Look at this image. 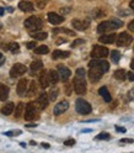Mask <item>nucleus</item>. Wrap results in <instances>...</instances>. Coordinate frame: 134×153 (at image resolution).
Returning a JSON list of instances; mask_svg holds the SVG:
<instances>
[{"mask_svg":"<svg viewBox=\"0 0 134 153\" xmlns=\"http://www.w3.org/2000/svg\"><path fill=\"white\" fill-rule=\"evenodd\" d=\"M90 65V71H89V79L92 83L99 82L103 73H106L110 69V63L107 61H103L101 58H94V61H91L89 63Z\"/></svg>","mask_w":134,"mask_h":153,"instance_id":"obj_1","label":"nucleus"},{"mask_svg":"<svg viewBox=\"0 0 134 153\" xmlns=\"http://www.w3.org/2000/svg\"><path fill=\"white\" fill-rule=\"evenodd\" d=\"M85 69L78 68L73 80V87L74 90L78 95H84L86 93V80H85Z\"/></svg>","mask_w":134,"mask_h":153,"instance_id":"obj_2","label":"nucleus"},{"mask_svg":"<svg viewBox=\"0 0 134 153\" xmlns=\"http://www.w3.org/2000/svg\"><path fill=\"white\" fill-rule=\"evenodd\" d=\"M123 26V22L118 19H112L110 21H103L97 27V31L100 33H106V32H110V31H113V30H117V28L122 27Z\"/></svg>","mask_w":134,"mask_h":153,"instance_id":"obj_3","label":"nucleus"},{"mask_svg":"<svg viewBox=\"0 0 134 153\" xmlns=\"http://www.w3.org/2000/svg\"><path fill=\"white\" fill-rule=\"evenodd\" d=\"M40 106L37 102L30 101L26 105V111H25V120L26 121H33L38 119V114H40Z\"/></svg>","mask_w":134,"mask_h":153,"instance_id":"obj_4","label":"nucleus"},{"mask_svg":"<svg viewBox=\"0 0 134 153\" xmlns=\"http://www.w3.org/2000/svg\"><path fill=\"white\" fill-rule=\"evenodd\" d=\"M43 26V21L42 19H40L38 16H31L26 19L25 21V27L27 30H30L31 32H36V31H40Z\"/></svg>","mask_w":134,"mask_h":153,"instance_id":"obj_5","label":"nucleus"},{"mask_svg":"<svg viewBox=\"0 0 134 153\" xmlns=\"http://www.w3.org/2000/svg\"><path fill=\"white\" fill-rule=\"evenodd\" d=\"M75 109H76V111H78L79 114H81V115H88V114H90L92 111L91 105L86 100L81 99V98L76 99V101H75Z\"/></svg>","mask_w":134,"mask_h":153,"instance_id":"obj_6","label":"nucleus"},{"mask_svg":"<svg viewBox=\"0 0 134 153\" xmlns=\"http://www.w3.org/2000/svg\"><path fill=\"white\" fill-rule=\"evenodd\" d=\"M108 56V50L103 46H95L91 51L92 58H106Z\"/></svg>","mask_w":134,"mask_h":153,"instance_id":"obj_7","label":"nucleus"},{"mask_svg":"<svg viewBox=\"0 0 134 153\" xmlns=\"http://www.w3.org/2000/svg\"><path fill=\"white\" fill-rule=\"evenodd\" d=\"M132 41H133V37H132L128 32H122V33L118 35L117 38H116V42H117V45H118L119 47H126V46L130 45Z\"/></svg>","mask_w":134,"mask_h":153,"instance_id":"obj_8","label":"nucleus"},{"mask_svg":"<svg viewBox=\"0 0 134 153\" xmlns=\"http://www.w3.org/2000/svg\"><path fill=\"white\" fill-rule=\"evenodd\" d=\"M26 71H27V68H26L24 64L16 63V64L13 65V68L10 71V76H11V78H16V76H20V75L25 74Z\"/></svg>","mask_w":134,"mask_h":153,"instance_id":"obj_9","label":"nucleus"},{"mask_svg":"<svg viewBox=\"0 0 134 153\" xmlns=\"http://www.w3.org/2000/svg\"><path fill=\"white\" fill-rule=\"evenodd\" d=\"M58 74H59V79L62 82H68V79L70 78V75H71V72H70L69 68H66L65 65L59 64L58 65Z\"/></svg>","mask_w":134,"mask_h":153,"instance_id":"obj_10","label":"nucleus"},{"mask_svg":"<svg viewBox=\"0 0 134 153\" xmlns=\"http://www.w3.org/2000/svg\"><path fill=\"white\" fill-rule=\"evenodd\" d=\"M38 104V106H40L41 110L46 109L47 106H48V104H49V99H48V94H46V93H41L40 95H38V98H37V101Z\"/></svg>","mask_w":134,"mask_h":153,"instance_id":"obj_11","label":"nucleus"},{"mask_svg":"<svg viewBox=\"0 0 134 153\" xmlns=\"http://www.w3.org/2000/svg\"><path fill=\"white\" fill-rule=\"evenodd\" d=\"M69 108V102L66 101V100H63L60 102H58L54 106V115L55 116H58V115H62L63 112H65L66 110H68Z\"/></svg>","mask_w":134,"mask_h":153,"instance_id":"obj_12","label":"nucleus"},{"mask_svg":"<svg viewBox=\"0 0 134 153\" xmlns=\"http://www.w3.org/2000/svg\"><path fill=\"white\" fill-rule=\"evenodd\" d=\"M71 25L74 26L75 30H79V31H84L86 30L89 26H90V21L86 19V20H73Z\"/></svg>","mask_w":134,"mask_h":153,"instance_id":"obj_13","label":"nucleus"},{"mask_svg":"<svg viewBox=\"0 0 134 153\" xmlns=\"http://www.w3.org/2000/svg\"><path fill=\"white\" fill-rule=\"evenodd\" d=\"M47 17H48V21L52 24V25H59L64 21V17L62 15H58L55 13H48V15H47Z\"/></svg>","mask_w":134,"mask_h":153,"instance_id":"obj_14","label":"nucleus"},{"mask_svg":"<svg viewBox=\"0 0 134 153\" xmlns=\"http://www.w3.org/2000/svg\"><path fill=\"white\" fill-rule=\"evenodd\" d=\"M27 87H28V80L26 78H22L17 84V94L20 95V97L25 95L27 91Z\"/></svg>","mask_w":134,"mask_h":153,"instance_id":"obj_15","label":"nucleus"},{"mask_svg":"<svg viewBox=\"0 0 134 153\" xmlns=\"http://www.w3.org/2000/svg\"><path fill=\"white\" fill-rule=\"evenodd\" d=\"M40 85L46 89L49 87V79H48V72L47 71H41V74H40Z\"/></svg>","mask_w":134,"mask_h":153,"instance_id":"obj_16","label":"nucleus"},{"mask_svg":"<svg viewBox=\"0 0 134 153\" xmlns=\"http://www.w3.org/2000/svg\"><path fill=\"white\" fill-rule=\"evenodd\" d=\"M116 38H117L116 33H107V35L100 36L99 41L102 42V43H113V42H116Z\"/></svg>","mask_w":134,"mask_h":153,"instance_id":"obj_17","label":"nucleus"},{"mask_svg":"<svg viewBox=\"0 0 134 153\" xmlns=\"http://www.w3.org/2000/svg\"><path fill=\"white\" fill-rule=\"evenodd\" d=\"M18 7H20V10H22V11H25V13H32L33 11V4L32 3H30V1H20L18 3Z\"/></svg>","mask_w":134,"mask_h":153,"instance_id":"obj_18","label":"nucleus"},{"mask_svg":"<svg viewBox=\"0 0 134 153\" xmlns=\"http://www.w3.org/2000/svg\"><path fill=\"white\" fill-rule=\"evenodd\" d=\"M70 56V52L68 51H60V50H55L52 54L53 59H63V58H68Z\"/></svg>","mask_w":134,"mask_h":153,"instance_id":"obj_19","label":"nucleus"},{"mask_svg":"<svg viewBox=\"0 0 134 153\" xmlns=\"http://www.w3.org/2000/svg\"><path fill=\"white\" fill-rule=\"evenodd\" d=\"M99 93H100L101 97L103 98V100H105V101H106V102H111L112 97H111V94H110V91H108L107 87H101V88L99 89Z\"/></svg>","mask_w":134,"mask_h":153,"instance_id":"obj_20","label":"nucleus"},{"mask_svg":"<svg viewBox=\"0 0 134 153\" xmlns=\"http://www.w3.org/2000/svg\"><path fill=\"white\" fill-rule=\"evenodd\" d=\"M37 90H38V85H37V83L33 80V82H31V84L27 87L26 97H33V95L37 94Z\"/></svg>","mask_w":134,"mask_h":153,"instance_id":"obj_21","label":"nucleus"},{"mask_svg":"<svg viewBox=\"0 0 134 153\" xmlns=\"http://www.w3.org/2000/svg\"><path fill=\"white\" fill-rule=\"evenodd\" d=\"M43 69V63L41 61H35L32 62L31 64V71H32V74H37L38 72H41Z\"/></svg>","mask_w":134,"mask_h":153,"instance_id":"obj_22","label":"nucleus"},{"mask_svg":"<svg viewBox=\"0 0 134 153\" xmlns=\"http://www.w3.org/2000/svg\"><path fill=\"white\" fill-rule=\"evenodd\" d=\"M9 98V88L5 84H0V100L5 101Z\"/></svg>","mask_w":134,"mask_h":153,"instance_id":"obj_23","label":"nucleus"},{"mask_svg":"<svg viewBox=\"0 0 134 153\" xmlns=\"http://www.w3.org/2000/svg\"><path fill=\"white\" fill-rule=\"evenodd\" d=\"M48 79H49V84H57L59 80V74L57 71H49L48 72Z\"/></svg>","mask_w":134,"mask_h":153,"instance_id":"obj_24","label":"nucleus"},{"mask_svg":"<svg viewBox=\"0 0 134 153\" xmlns=\"http://www.w3.org/2000/svg\"><path fill=\"white\" fill-rule=\"evenodd\" d=\"M14 111V104L13 102H7L6 105L1 108V114L3 115H11V112Z\"/></svg>","mask_w":134,"mask_h":153,"instance_id":"obj_25","label":"nucleus"},{"mask_svg":"<svg viewBox=\"0 0 134 153\" xmlns=\"http://www.w3.org/2000/svg\"><path fill=\"white\" fill-rule=\"evenodd\" d=\"M113 75H114V78L118 79V80H124L127 78V73H126L124 69H117L116 72L113 73Z\"/></svg>","mask_w":134,"mask_h":153,"instance_id":"obj_26","label":"nucleus"},{"mask_svg":"<svg viewBox=\"0 0 134 153\" xmlns=\"http://www.w3.org/2000/svg\"><path fill=\"white\" fill-rule=\"evenodd\" d=\"M33 50H35V53H37V54H46L49 52L47 46H38V47H35Z\"/></svg>","mask_w":134,"mask_h":153,"instance_id":"obj_27","label":"nucleus"},{"mask_svg":"<svg viewBox=\"0 0 134 153\" xmlns=\"http://www.w3.org/2000/svg\"><path fill=\"white\" fill-rule=\"evenodd\" d=\"M31 36L35 38V40H46V38H47V36H48V35H47V32H32L31 33Z\"/></svg>","mask_w":134,"mask_h":153,"instance_id":"obj_28","label":"nucleus"},{"mask_svg":"<svg viewBox=\"0 0 134 153\" xmlns=\"http://www.w3.org/2000/svg\"><path fill=\"white\" fill-rule=\"evenodd\" d=\"M24 109H25L24 102H18V104H17V106H16V110H15V117H17V119L20 117L21 115H22Z\"/></svg>","mask_w":134,"mask_h":153,"instance_id":"obj_29","label":"nucleus"},{"mask_svg":"<svg viewBox=\"0 0 134 153\" xmlns=\"http://www.w3.org/2000/svg\"><path fill=\"white\" fill-rule=\"evenodd\" d=\"M58 93H59V90L57 89V88H52L51 91L48 93V99L51 101H54L57 98H58Z\"/></svg>","mask_w":134,"mask_h":153,"instance_id":"obj_30","label":"nucleus"},{"mask_svg":"<svg viewBox=\"0 0 134 153\" xmlns=\"http://www.w3.org/2000/svg\"><path fill=\"white\" fill-rule=\"evenodd\" d=\"M59 32L66 33V35H69V36H75L74 31H70V30H68V28H54V30H53V33H54V35L59 33Z\"/></svg>","mask_w":134,"mask_h":153,"instance_id":"obj_31","label":"nucleus"},{"mask_svg":"<svg viewBox=\"0 0 134 153\" xmlns=\"http://www.w3.org/2000/svg\"><path fill=\"white\" fill-rule=\"evenodd\" d=\"M111 58H112V62H113V63H118L119 59H121V53H119L118 51H112Z\"/></svg>","mask_w":134,"mask_h":153,"instance_id":"obj_32","label":"nucleus"},{"mask_svg":"<svg viewBox=\"0 0 134 153\" xmlns=\"http://www.w3.org/2000/svg\"><path fill=\"white\" fill-rule=\"evenodd\" d=\"M6 48L9 50V51H11V52H18V50H20V46H18L16 42H13V43H10L9 45V47H6Z\"/></svg>","mask_w":134,"mask_h":153,"instance_id":"obj_33","label":"nucleus"},{"mask_svg":"<svg viewBox=\"0 0 134 153\" xmlns=\"http://www.w3.org/2000/svg\"><path fill=\"white\" fill-rule=\"evenodd\" d=\"M110 138H111V136L108 135L107 132H101L100 135L96 137V140H106V141H108Z\"/></svg>","mask_w":134,"mask_h":153,"instance_id":"obj_34","label":"nucleus"},{"mask_svg":"<svg viewBox=\"0 0 134 153\" xmlns=\"http://www.w3.org/2000/svg\"><path fill=\"white\" fill-rule=\"evenodd\" d=\"M20 133H21L20 130H16V131H9L5 133V135L6 136H17V135H20Z\"/></svg>","mask_w":134,"mask_h":153,"instance_id":"obj_35","label":"nucleus"},{"mask_svg":"<svg viewBox=\"0 0 134 153\" xmlns=\"http://www.w3.org/2000/svg\"><path fill=\"white\" fill-rule=\"evenodd\" d=\"M85 41L84 40H81V38H79V40H75L73 43H71V47H73V48H74V47H78L79 45H82Z\"/></svg>","mask_w":134,"mask_h":153,"instance_id":"obj_36","label":"nucleus"},{"mask_svg":"<svg viewBox=\"0 0 134 153\" xmlns=\"http://www.w3.org/2000/svg\"><path fill=\"white\" fill-rule=\"evenodd\" d=\"M46 4H47V0H38L37 1V6L40 9H43L46 6Z\"/></svg>","mask_w":134,"mask_h":153,"instance_id":"obj_37","label":"nucleus"},{"mask_svg":"<svg viewBox=\"0 0 134 153\" xmlns=\"http://www.w3.org/2000/svg\"><path fill=\"white\" fill-rule=\"evenodd\" d=\"M64 145H65V146L71 147V146H74V145H75V140H73V138H71V140H66V141L64 142Z\"/></svg>","mask_w":134,"mask_h":153,"instance_id":"obj_38","label":"nucleus"},{"mask_svg":"<svg viewBox=\"0 0 134 153\" xmlns=\"http://www.w3.org/2000/svg\"><path fill=\"white\" fill-rule=\"evenodd\" d=\"M36 46H37L36 42H27V43H26V47H27L28 50H33Z\"/></svg>","mask_w":134,"mask_h":153,"instance_id":"obj_39","label":"nucleus"},{"mask_svg":"<svg viewBox=\"0 0 134 153\" xmlns=\"http://www.w3.org/2000/svg\"><path fill=\"white\" fill-rule=\"evenodd\" d=\"M127 78H128L130 82H134V73H133V72L127 73Z\"/></svg>","mask_w":134,"mask_h":153,"instance_id":"obj_40","label":"nucleus"},{"mask_svg":"<svg viewBox=\"0 0 134 153\" xmlns=\"http://www.w3.org/2000/svg\"><path fill=\"white\" fill-rule=\"evenodd\" d=\"M121 143H133V140L132 138H122Z\"/></svg>","mask_w":134,"mask_h":153,"instance_id":"obj_41","label":"nucleus"},{"mask_svg":"<svg viewBox=\"0 0 134 153\" xmlns=\"http://www.w3.org/2000/svg\"><path fill=\"white\" fill-rule=\"evenodd\" d=\"M65 89H66V94L70 95V93H71V85L70 84H66L65 85Z\"/></svg>","mask_w":134,"mask_h":153,"instance_id":"obj_42","label":"nucleus"},{"mask_svg":"<svg viewBox=\"0 0 134 153\" xmlns=\"http://www.w3.org/2000/svg\"><path fill=\"white\" fill-rule=\"evenodd\" d=\"M128 28H129L130 31H133V32H134V20H133L132 22H129V25H128Z\"/></svg>","mask_w":134,"mask_h":153,"instance_id":"obj_43","label":"nucleus"},{"mask_svg":"<svg viewBox=\"0 0 134 153\" xmlns=\"http://www.w3.org/2000/svg\"><path fill=\"white\" fill-rule=\"evenodd\" d=\"M116 130H117L118 132H123V133L126 132V128H124V127H119V126H117V127H116Z\"/></svg>","mask_w":134,"mask_h":153,"instance_id":"obj_44","label":"nucleus"},{"mask_svg":"<svg viewBox=\"0 0 134 153\" xmlns=\"http://www.w3.org/2000/svg\"><path fill=\"white\" fill-rule=\"evenodd\" d=\"M70 11V9L68 7V9H62V10H60V13L62 14H66V13H69Z\"/></svg>","mask_w":134,"mask_h":153,"instance_id":"obj_45","label":"nucleus"},{"mask_svg":"<svg viewBox=\"0 0 134 153\" xmlns=\"http://www.w3.org/2000/svg\"><path fill=\"white\" fill-rule=\"evenodd\" d=\"M129 6H130L132 10H134V0H130V4H129Z\"/></svg>","mask_w":134,"mask_h":153,"instance_id":"obj_46","label":"nucleus"},{"mask_svg":"<svg viewBox=\"0 0 134 153\" xmlns=\"http://www.w3.org/2000/svg\"><path fill=\"white\" fill-rule=\"evenodd\" d=\"M63 42H66V40H64V38H60V40L57 41V43H63Z\"/></svg>","mask_w":134,"mask_h":153,"instance_id":"obj_47","label":"nucleus"},{"mask_svg":"<svg viewBox=\"0 0 134 153\" xmlns=\"http://www.w3.org/2000/svg\"><path fill=\"white\" fill-rule=\"evenodd\" d=\"M42 146H43L44 148H49V145H48V143H42Z\"/></svg>","mask_w":134,"mask_h":153,"instance_id":"obj_48","label":"nucleus"},{"mask_svg":"<svg viewBox=\"0 0 134 153\" xmlns=\"http://www.w3.org/2000/svg\"><path fill=\"white\" fill-rule=\"evenodd\" d=\"M130 67H132V69L134 71V59L132 61V63H130Z\"/></svg>","mask_w":134,"mask_h":153,"instance_id":"obj_49","label":"nucleus"},{"mask_svg":"<svg viewBox=\"0 0 134 153\" xmlns=\"http://www.w3.org/2000/svg\"><path fill=\"white\" fill-rule=\"evenodd\" d=\"M3 14H4V9L0 7V15H3Z\"/></svg>","mask_w":134,"mask_h":153,"instance_id":"obj_50","label":"nucleus"},{"mask_svg":"<svg viewBox=\"0 0 134 153\" xmlns=\"http://www.w3.org/2000/svg\"><path fill=\"white\" fill-rule=\"evenodd\" d=\"M26 126H27V127H35L36 125H33V123H30V125H26Z\"/></svg>","mask_w":134,"mask_h":153,"instance_id":"obj_51","label":"nucleus"},{"mask_svg":"<svg viewBox=\"0 0 134 153\" xmlns=\"http://www.w3.org/2000/svg\"><path fill=\"white\" fill-rule=\"evenodd\" d=\"M1 59H4V58H3V54L0 53V61H1Z\"/></svg>","mask_w":134,"mask_h":153,"instance_id":"obj_52","label":"nucleus"},{"mask_svg":"<svg viewBox=\"0 0 134 153\" xmlns=\"http://www.w3.org/2000/svg\"><path fill=\"white\" fill-rule=\"evenodd\" d=\"M132 95H133V98H134V89L132 90Z\"/></svg>","mask_w":134,"mask_h":153,"instance_id":"obj_53","label":"nucleus"},{"mask_svg":"<svg viewBox=\"0 0 134 153\" xmlns=\"http://www.w3.org/2000/svg\"><path fill=\"white\" fill-rule=\"evenodd\" d=\"M3 61H4V59H1V61H0V65H1V63H3Z\"/></svg>","mask_w":134,"mask_h":153,"instance_id":"obj_54","label":"nucleus"},{"mask_svg":"<svg viewBox=\"0 0 134 153\" xmlns=\"http://www.w3.org/2000/svg\"><path fill=\"white\" fill-rule=\"evenodd\" d=\"M1 27H3V25H1V24H0V30H1Z\"/></svg>","mask_w":134,"mask_h":153,"instance_id":"obj_55","label":"nucleus"}]
</instances>
